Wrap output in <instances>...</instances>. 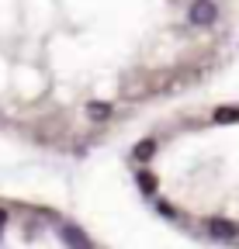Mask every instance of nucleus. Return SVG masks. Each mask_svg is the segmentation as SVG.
<instances>
[{
	"mask_svg": "<svg viewBox=\"0 0 239 249\" xmlns=\"http://www.w3.org/2000/svg\"><path fill=\"white\" fill-rule=\"evenodd\" d=\"M187 21L198 24V28H208L219 21V4L215 0H191L187 4Z\"/></svg>",
	"mask_w": 239,
	"mask_h": 249,
	"instance_id": "obj_1",
	"label": "nucleus"
},
{
	"mask_svg": "<svg viewBox=\"0 0 239 249\" xmlns=\"http://www.w3.org/2000/svg\"><path fill=\"white\" fill-rule=\"evenodd\" d=\"M204 232L212 235V239H219V242H236V239H239V225L229 222V218H208V222H204Z\"/></svg>",
	"mask_w": 239,
	"mask_h": 249,
	"instance_id": "obj_2",
	"label": "nucleus"
},
{
	"mask_svg": "<svg viewBox=\"0 0 239 249\" xmlns=\"http://www.w3.org/2000/svg\"><path fill=\"white\" fill-rule=\"evenodd\" d=\"M59 239L66 242V249H94L91 235H87L83 229H76V225H70V222L59 225Z\"/></svg>",
	"mask_w": 239,
	"mask_h": 249,
	"instance_id": "obj_3",
	"label": "nucleus"
},
{
	"mask_svg": "<svg viewBox=\"0 0 239 249\" xmlns=\"http://www.w3.org/2000/svg\"><path fill=\"white\" fill-rule=\"evenodd\" d=\"M153 156H156V139H142V142L132 145V160L135 163H149Z\"/></svg>",
	"mask_w": 239,
	"mask_h": 249,
	"instance_id": "obj_4",
	"label": "nucleus"
},
{
	"mask_svg": "<svg viewBox=\"0 0 239 249\" xmlns=\"http://www.w3.org/2000/svg\"><path fill=\"white\" fill-rule=\"evenodd\" d=\"M83 111H87V118H91V121H97V124H101V121H108V118L114 114V104H104V101H91V104H87Z\"/></svg>",
	"mask_w": 239,
	"mask_h": 249,
	"instance_id": "obj_5",
	"label": "nucleus"
},
{
	"mask_svg": "<svg viewBox=\"0 0 239 249\" xmlns=\"http://www.w3.org/2000/svg\"><path fill=\"white\" fill-rule=\"evenodd\" d=\"M135 183H139L142 194H156V187H160V180H156L153 170H139V173H135Z\"/></svg>",
	"mask_w": 239,
	"mask_h": 249,
	"instance_id": "obj_6",
	"label": "nucleus"
},
{
	"mask_svg": "<svg viewBox=\"0 0 239 249\" xmlns=\"http://www.w3.org/2000/svg\"><path fill=\"white\" fill-rule=\"evenodd\" d=\"M219 124H232V121H239V107H232V104H225V107H215V114H212Z\"/></svg>",
	"mask_w": 239,
	"mask_h": 249,
	"instance_id": "obj_7",
	"label": "nucleus"
},
{
	"mask_svg": "<svg viewBox=\"0 0 239 249\" xmlns=\"http://www.w3.org/2000/svg\"><path fill=\"white\" fill-rule=\"evenodd\" d=\"M156 211H160L163 218H177V208H173L170 201H156Z\"/></svg>",
	"mask_w": 239,
	"mask_h": 249,
	"instance_id": "obj_8",
	"label": "nucleus"
},
{
	"mask_svg": "<svg viewBox=\"0 0 239 249\" xmlns=\"http://www.w3.org/2000/svg\"><path fill=\"white\" fill-rule=\"evenodd\" d=\"M7 218H11V214H7V208L0 204V232H4V225H7Z\"/></svg>",
	"mask_w": 239,
	"mask_h": 249,
	"instance_id": "obj_9",
	"label": "nucleus"
}]
</instances>
